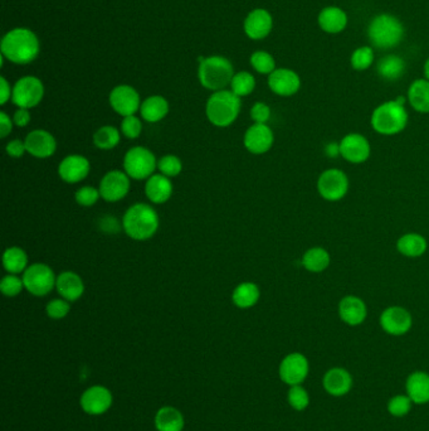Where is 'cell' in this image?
I'll return each mask as SVG.
<instances>
[{"label":"cell","mask_w":429,"mask_h":431,"mask_svg":"<svg viewBox=\"0 0 429 431\" xmlns=\"http://www.w3.org/2000/svg\"><path fill=\"white\" fill-rule=\"evenodd\" d=\"M374 51L370 47H360L354 51L352 55V68L356 71H365L374 62Z\"/></svg>","instance_id":"obj_39"},{"label":"cell","mask_w":429,"mask_h":431,"mask_svg":"<svg viewBox=\"0 0 429 431\" xmlns=\"http://www.w3.org/2000/svg\"><path fill=\"white\" fill-rule=\"evenodd\" d=\"M13 121L18 127H26L30 122V113L28 109H18L13 116Z\"/></svg>","instance_id":"obj_51"},{"label":"cell","mask_w":429,"mask_h":431,"mask_svg":"<svg viewBox=\"0 0 429 431\" xmlns=\"http://www.w3.org/2000/svg\"><path fill=\"white\" fill-rule=\"evenodd\" d=\"M368 36L374 47L380 50H389L401 42L404 36V27L394 15H376L369 24Z\"/></svg>","instance_id":"obj_6"},{"label":"cell","mask_w":429,"mask_h":431,"mask_svg":"<svg viewBox=\"0 0 429 431\" xmlns=\"http://www.w3.org/2000/svg\"><path fill=\"white\" fill-rule=\"evenodd\" d=\"M317 21L324 32L336 35L346 28L347 15L341 8L326 7L320 12Z\"/></svg>","instance_id":"obj_26"},{"label":"cell","mask_w":429,"mask_h":431,"mask_svg":"<svg viewBox=\"0 0 429 431\" xmlns=\"http://www.w3.org/2000/svg\"><path fill=\"white\" fill-rule=\"evenodd\" d=\"M3 266L9 274H21L28 268V256L21 248H9L3 254Z\"/></svg>","instance_id":"obj_35"},{"label":"cell","mask_w":429,"mask_h":431,"mask_svg":"<svg viewBox=\"0 0 429 431\" xmlns=\"http://www.w3.org/2000/svg\"><path fill=\"white\" fill-rule=\"evenodd\" d=\"M155 426L158 431H182L184 428L183 415L174 407H162L155 416Z\"/></svg>","instance_id":"obj_33"},{"label":"cell","mask_w":429,"mask_h":431,"mask_svg":"<svg viewBox=\"0 0 429 431\" xmlns=\"http://www.w3.org/2000/svg\"><path fill=\"white\" fill-rule=\"evenodd\" d=\"M251 64L256 71L262 75H271L276 70L275 58L265 51H257L251 56Z\"/></svg>","instance_id":"obj_38"},{"label":"cell","mask_w":429,"mask_h":431,"mask_svg":"<svg viewBox=\"0 0 429 431\" xmlns=\"http://www.w3.org/2000/svg\"><path fill=\"white\" fill-rule=\"evenodd\" d=\"M424 76L429 81V58L426 61V64H424Z\"/></svg>","instance_id":"obj_52"},{"label":"cell","mask_w":429,"mask_h":431,"mask_svg":"<svg viewBox=\"0 0 429 431\" xmlns=\"http://www.w3.org/2000/svg\"><path fill=\"white\" fill-rule=\"evenodd\" d=\"M13 124H15V121L10 119V116H8L7 113H4V111L0 113V136L3 139L7 138L8 135L12 133Z\"/></svg>","instance_id":"obj_49"},{"label":"cell","mask_w":429,"mask_h":431,"mask_svg":"<svg viewBox=\"0 0 429 431\" xmlns=\"http://www.w3.org/2000/svg\"><path fill=\"white\" fill-rule=\"evenodd\" d=\"M24 288L35 297H46L56 288L57 276L48 265L37 262L23 273Z\"/></svg>","instance_id":"obj_7"},{"label":"cell","mask_w":429,"mask_h":431,"mask_svg":"<svg viewBox=\"0 0 429 431\" xmlns=\"http://www.w3.org/2000/svg\"><path fill=\"white\" fill-rule=\"evenodd\" d=\"M231 91L234 92L238 98H245L251 95L256 89V78L249 72L242 71L233 76L231 82Z\"/></svg>","instance_id":"obj_37"},{"label":"cell","mask_w":429,"mask_h":431,"mask_svg":"<svg viewBox=\"0 0 429 431\" xmlns=\"http://www.w3.org/2000/svg\"><path fill=\"white\" fill-rule=\"evenodd\" d=\"M159 216L151 205L136 203L127 210L122 227L128 237L133 240L146 241L151 239L159 228Z\"/></svg>","instance_id":"obj_2"},{"label":"cell","mask_w":429,"mask_h":431,"mask_svg":"<svg viewBox=\"0 0 429 431\" xmlns=\"http://www.w3.org/2000/svg\"><path fill=\"white\" fill-rule=\"evenodd\" d=\"M413 325L412 314L406 308L393 305L384 309L380 315V327L384 332L399 337L410 331Z\"/></svg>","instance_id":"obj_12"},{"label":"cell","mask_w":429,"mask_h":431,"mask_svg":"<svg viewBox=\"0 0 429 431\" xmlns=\"http://www.w3.org/2000/svg\"><path fill=\"white\" fill-rule=\"evenodd\" d=\"M91 170L90 161L79 154H70L58 165V176L66 183H79L87 178Z\"/></svg>","instance_id":"obj_17"},{"label":"cell","mask_w":429,"mask_h":431,"mask_svg":"<svg viewBox=\"0 0 429 431\" xmlns=\"http://www.w3.org/2000/svg\"><path fill=\"white\" fill-rule=\"evenodd\" d=\"M268 87L278 96L289 98L300 90L301 78L289 68H276L268 76Z\"/></svg>","instance_id":"obj_18"},{"label":"cell","mask_w":429,"mask_h":431,"mask_svg":"<svg viewBox=\"0 0 429 431\" xmlns=\"http://www.w3.org/2000/svg\"><path fill=\"white\" fill-rule=\"evenodd\" d=\"M412 400L407 396H395L388 403V411L395 417L406 416L412 407Z\"/></svg>","instance_id":"obj_43"},{"label":"cell","mask_w":429,"mask_h":431,"mask_svg":"<svg viewBox=\"0 0 429 431\" xmlns=\"http://www.w3.org/2000/svg\"><path fill=\"white\" fill-rule=\"evenodd\" d=\"M275 143V135L267 124H254L247 129L243 144L249 153L260 156L269 152Z\"/></svg>","instance_id":"obj_15"},{"label":"cell","mask_w":429,"mask_h":431,"mask_svg":"<svg viewBox=\"0 0 429 431\" xmlns=\"http://www.w3.org/2000/svg\"><path fill=\"white\" fill-rule=\"evenodd\" d=\"M13 89L9 85L6 77H0V104L6 105L9 100H12Z\"/></svg>","instance_id":"obj_50"},{"label":"cell","mask_w":429,"mask_h":431,"mask_svg":"<svg viewBox=\"0 0 429 431\" xmlns=\"http://www.w3.org/2000/svg\"><path fill=\"white\" fill-rule=\"evenodd\" d=\"M339 154L343 156L346 162L361 164L370 158L372 147L364 135L350 133L345 135L341 142L339 143Z\"/></svg>","instance_id":"obj_11"},{"label":"cell","mask_w":429,"mask_h":431,"mask_svg":"<svg viewBox=\"0 0 429 431\" xmlns=\"http://www.w3.org/2000/svg\"><path fill=\"white\" fill-rule=\"evenodd\" d=\"M407 395L412 403L423 405L429 403V375L426 372H414L407 380Z\"/></svg>","instance_id":"obj_28"},{"label":"cell","mask_w":429,"mask_h":431,"mask_svg":"<svg viewBox=\"0 0 429 431\" xmlns=\"http://www.w3.org/2000/svg\"><path fill=\"white\" fill-rule=\"evenodd\" d=\"M289 403L296 411H303L309 406V397L307 391L301 387L300 385L291 386L289 391Z\"/></svg>","instance_id":"obj_42"},{"label":"cell","mask_w":429,"mask_h":431,"mask_svg":"<svg viewBox=\"0 0 429 431\" xmlns=\"http://www.w3.org/2000/svg\"><path fill=\"white\" fill-rule=\"evenodd\" d=\"M234 75L232 62L225 57L211 56L199 59L198 78L207 90H225L227 86L231 85Z\"/></svg>","instance_id":"obj_3"},{"label":"cell","mask_w":429,"mask_h":431,"mask_svg":"<svg viewBox=\"0 0 429 431\" xmlns=\"http://www.w3.org/2000/svg\"><path fill=\"white\" fill-rule=\"evenodd\" d=\"M44 96L43 82L35 76L19 78L13 86L12 101L18 109H33L41 104Z\"/></svg>","instance_id":"obj_10"},{"label":"cell","mask_w":429,"mask_h":431,"mask_svg":"<svg viewBox=\"0 0 429 431\" xmlns=\"http://www.w3.org/2000/svg\"><path fill=\"white\" fill-rule=\"evenodd\" d=\"M339 317L350 327L363 324L368 317L365 302L356 295H346L339 303Z\"/></svg>","instance_id":"obj_22"},{"label":"cell","mask_w":429,"mask_h":431,"mask_svg":"<svg viewBox=\"0 0 429 431\" xmlns=\"http://www.w3.org/2000/svg\"><path fill=\"white\" fill-rule=\"evenodd\" d=\"M376 71L380 77L387 81H397L403 76L406 71V62L404 59L395 55H388L383 57L378 62Z\"/></svg>","instance_id":"obj_34"},{"label":"cell","mask_w":429,"mask_h":431,"mask_svg":"<svg viewBox=\"0 0 429 431\" xmlns=\"http://www.w3.org/2000/svg\"><path fill=\"white\" fill-rule=\"evenodd\" d=\"M260 288L254 283L240 284L233 290L232 300L236 306L240 309H249L258 303L260 300Z\"/></svg>","instance_id":"obj_31"},{"label":"cell","mask_w":429,"mask_h":431,"mask_svg":"<svg viewBox=\"0 0 429 431\" xmlns=\"http://www.w3.org/2000/svg\"><path fill=\"white\" fill-rule=\"evenodd\" d=\"M99 197H101V193H99V188L90 187V185L79 188L75 194L76 202L82 207H92L96 205L99 202Z\"/></svg>","instance_id":"obj_44"},{"label":"cell","mask_w":429,"mask_h":431,"mask_svg":"<svg viewBox=\"0 0 429 431\" xmlns=\"http://www.w3.org/2000/svg\"><path fill=\"white\" fill-rule=\"evenodd\" d=\"M113 405V395L104 386H93L86 389L81 397V406L90 415H101Z\"/></svg>","instance_id":"obj_21"},{"label":"cell","mask_w":429,"mask_h":431,"mask_svg":"<svg viewBox=\"0 0 429 431\" xmlns=\"http://www.w3.org/2000/svg\"><path fill=\"white\" fill-rule=\"evenodd\" d=\"M410 107L421 113H429V81L427 78L415 80L408 90Z\"/></svg>","instance_id":"obj_30"},{"label":"cell","mask_w":429,"mask_h":431,"mask_svg":"<svg viewBox=\"0 0 429 431\" xmlns=\"http://www.w3.org/2000/svg\"><path fill=\"white\" fill-rule=\"evenodd\" d=\"M158 168L165 177H178L183 170V163L178 156L166 154L158 162Z\"/></svg>","instance_id":"obj_40"},{"label":"cell","mask_w":429,"mask_h":431,"mask_svg":"<svg viewBox=\"0 0 429 431\" xmlns=\"http://www.w3.org/2000/svg\"><path fill=\"white\" fill-rule=\"evenodd\" d=\"M99 190L101 198L107 202H119L130 191V177L121 170L107 172L99 182Z\"/></svg>","instance_id":"obj_14"},{"label":"cell","mask_w":429,"mask_h":431,"mask_svg":"<svg viewBox=\"0 0 429 431\" xmlns=\"http://www.w3.org/2000/svg\"><path fill=\"white\" fill-rule=\"evenodd\" d=\"M142 131V122L136 115L125 116L121 122V133L126 136L127 139H137Z\"/></svg>","instance_id":"obj_45"},{"label":"cell","mask_w":429,"mask_h":431,"mask_svg":"<svg viewBox=\"0 0 429 431\" xmlns=\"http://www.w3.org/2000/svg\"><path fill=\"white\" fill-rule=\"evenodd\" d=\"M70 302L66 300L64 297L53 299L46 306L47 315L52 319H64V317H67V314L70 313Z\"/></svg>","instance_id":"obj_46"},{"label":"cell","mask_w":429,"mask_h":431,"mask_svg":"<svg viewBox=\"0 0 429 431\" xmlns=\"http://www.w3.org/2000/svg\"><path fill=\"white\" fill-rule=\"evenodd\" d=\"M240 98L229 90H220L211 93L207 101L205 113L214 127H228L240 115Z\"/></svg>","instance_id":"obj_5"},{"label":"cell","mask_w":429,"mask_h":431,"mask_svg":"<svg viewBox=\"0 0 429 431\" xmlns=\"http://www.w3.org/2000/svg\"><path fill=\"white\" fill-rule=\"evenodd\" d=\"M331 256L324 248L315 246L303 254V266L309 273H323L330 266Z\"/></svg>","instance_id":"obj_32"},{"label":"cell","mask_w":429,"mask_h":431,"mask_svg":"<svg viewBox=\"0 0 429 431\" xmlns=\"http://www.w3.org/2000/svg\"><path fill=\"white\" fill-rule=\"evenodd\" d=\"M158 167L154 153L144 147H135L127 150L124 158V169L135 181L149 179Z\"/></svg>","instance_id":"obj_8"},{"label":"cell","mask_w":429,"mask_h":431,"mask_svg":"<svg viewBox=\"0 0 429 431\" xmlns=\"http://www.w3.org/2000/svg\"><path fill=\"white\" fill-rule=\"evenodd\" d=\"M251 119L254 124H267L271 119V109L265 102H256L251 109Z\"/></svg>","instance_id":"obj_47"},{"label":"cell","mask_w":429,"mask_h":431,"mask_svg":"<svg viewBox=\"0 0 429 431\" xmlns=\"http://www.w3.org/2000/svg\"><path fill=\"white\" fill-rule=\"evenodd\" d=\"M309 375V360L301 354H291L282 360L280 377L289 386L301 385Z\"/></svg>","instance_id":"obj_16"},{"label":"cell","mask_w":429,"mask_h":431,"mask_svg":"<svg viewBox=\"0 0 429 431\" xmlns=\"http://www.w3.org/2000/svg\"><path fill=\"white\" fill-rule=\"evenodd\" d=\"M350 182L346 173L338 168L326 169L318 176L317 192L327 202H339L346 197Z\"/></svg>","instance_id":"obj_9"},{"label":"cell","mask_w":429,"mask_h":431,"mask_svg":"<svg viewBox=\"0 0 429 431\" xmlns=\"http://www.w3.org/2000/svg\"><path fill=\"white\" fill-rule=\"evenodd\" d=\"M409 115L406 105L397 100L383 102L372 113L370 124L375 133L393 136L401 133L408 125Z\"/></svg>","instance_id":"obj_4"},{"label":"cell","mask_w":429,"mask_h":431,"mask_svg":"<svg viewBox=\"0 0 429 431\" xmlns=\"http://www.w3.org/2000/svg\"><path fill=\"white\" fill-rule=\"evenodd\" d=\"M8 156H12V158H21L24 156V153H27V148H26V143L19 139H15L12 142H9L6 147Z\"/></svg>","instance_id":"obj_48"},{"label":"cell","mask_w":429,"mask_h":431,"mask_svg":"<svg viewBox=\"0 0 429 431\" xmlns=\"http://www.w3.org/2000/svg\"><path fill=\"white\" fill-rule=\"evenodd\" d=\"M27 153L38 159H47L53 156L57 150L55 136L47 130H33L26 138Z\"/></svg>","instance_id":"obj_19"},{"label":"cell","mask_w":429,"mask_h":431,"mask_svg":"<svg viewBox=\"0 0 429 431\" xmlns=\"http://www.w3.org/2000/svg\"><path fill=\"white\" fill-rule=\"evenodd\" d=\"M323 385L329 395L340 397L346 395L352 389V375L344 368H331L325 374Z\"/></svg>","instance_id":"obj_24"},{"label":"cell","mask_w":429,"mask_h":431,"mask_svg":"<svg viewBox=\"0 0 429 431\" xmlns=\"http://www.w3.org/2000/svg\"><path fill=\"white\" fill-rule=\"evenodd\" d=\"M121 140V134L119 129L111 125H105L99 127V130L93 134V144L96 148L101 150H110L116 148Z\"/></svg>","instance_id":"obj_36"},{"label":"cell","mask_w":429,"mask_h":431,"mask_svg":"<svg viewBox=\"0 0 429 431\" xmlns=\"http://www.w3.org/2000/svg\"><path fill=\"white\" fill-rule=\"evenodd\" d=\"M140 113L141 118L148 122H159L169 113V102L159 95L150 96L142 101Z\"/></svg>","instance_id":"obj_29"},{"label":"cell","mask_w":429,"mask_h":431,"mask_svg":"<svg viewBox=\"0 0 429 431\" xmlns=\"http://www.w3.org/2000/svg\"><path fill=\"white\" fill-rule=\"evenodd\" d=\"M0 52L12 64H28L39 55L41 43L33 30L15 28L3 37Z\"/></svg>","instance_id":"obj_1"},{"label":"cell","mask_w":429,"mask_h":431,"mask_svg":"<svg viewBox=\"0 0 429 431\" xmlns=\"http://www.w3.org/2000/svg\"><path fill=\"white\" fill-rule=\"evenodd\" d=\"M274 27V19L272 15H269L266 9H254L249 15H247L245 19V33L248 38L254 41L263 39L271 33Z\"/></svg>","instance_id":"obj_20"},{"label":"cell","mask_w":429,"mask_h":431,"mask_svg":"<svg viewBox=\"0 0 429 431\" xmlns=\"http://www.w3.org/2000/svg\"><path fill=\"white\" fill-rule=\"evenodd\" d=\"M56 289L68 302H76L85 293V284L81 276L73 271H64L57 276Z\"/></svg>","instance_id":"obj_23"},{"label":"cell","mask_w":429,"mask_h":431,"mask_svg":"<svg viewBox=\"0 0 429 431\" xmlns=\"http://www.w3.org/2000/svg\"><path fill=\"white\" fill-rule=\"evenodd\" d=\"M145 193L153 203L162 205L168 202L171 197L173 183L170 178L165 177L164 174H153L146 182Z\"/></svg>","instance_id":"obj_25"},{"label":"cell","mask_w":429,"mask_h":431,"mask_svg":"<svg viewBox=\"0 0 429 431\" xmlns=\"http://www.w3.org/2000/svg\"><path fill=\"white\" fill-rule=\"evenodd\" d=\"M110 105L115 113L121 116H131L140 111L141 100L139 92L133 86L119 85L110 92Z\"/></svg>","instance_id":"obj_13"},{"label":"cell","mask_w":429,"mask_h":431,"mask_svg":"<svg viewBox=\"0 0 429 431\" xmlns=\"http://www.w3.org/2000/svg\"><path fill=\"white\" fill-rule=\"evenodd\" d=\"M428 248V242L426 237L421 234L409 232L401 235L399 240L397 241V250L406 257L417 259L426 254Z\"/></svg>","instance_id":"obj_27"},{"label":"cell","mask_w":429,"mask_h":431,"mask_svg":"<svg viewBox=\"0 0 429 431\" xmlns=\"http://www.w3.org/2000/svg\"><path fill=\"white\" fill-rule=\"evenodd\" d=\"M24 288L23 277H19L15 274H9L4 276L0 282V290L8 297H15L19 295Z\"/></svg>","instance_id":"obj_41"}]
</instances>
